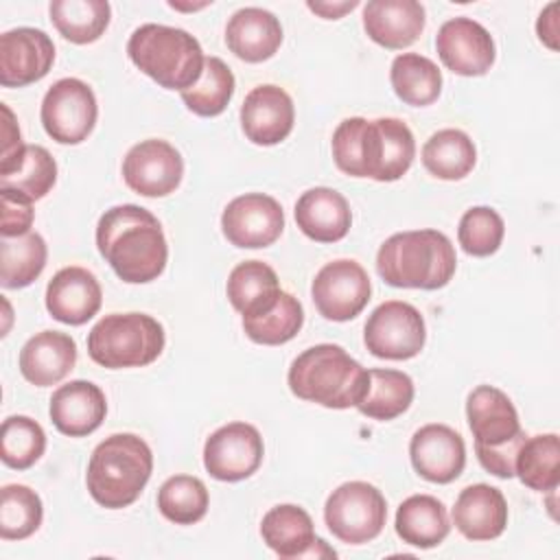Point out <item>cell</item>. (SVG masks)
Masks as SVG:
<instances>
[{"label":"cell","mask_w":560,"mask_h":560,"mask_svg":"<svg viewBox=\"0 0 560 560\" xmlns=\"http://www.w3.org/2000/svg\"><path fill=\"white\" fill-rule=\"evenodd\" d=\"M112 9L105 0H55L50 22L72 44H92L109 26Z\"/></svg>","instance_id":"cell-33"},{"label":"cell","mask_w":560,"mask_h":560,"mask_svg":"<svg viewBox=\"0 0 560 560\" xmlns=\"http://www.w3.org/2000/svg\"><path fill=\"white\" fill-rule=\"evenodd\" d=\"M442 63L459 77H481L494 63L492 35L472 18L446 20L435 37Z\"/></svg>","instance_id":"cell-15"},{"label":"cell","mask_w":560,"mask_h":560,"mask_svg":"<svg viewBox=\"0 0 560 560\" xmlns=\"http://www.w3.org/2000/svg\"><path fill=\"white\" fill-rule=\"evenodd\" d=\"M55 61L52 39L31 26L11 28L0 35V83L24 88L48 74Z\"/></svg>","instance_id":"cell-16"},{"label":"cell","mask_w":560,"mask_h":560,"mask_svg":"<svg viewBox=\"0 0 560 560\" xmlns=\"http://www.w3.org/2000/svg\"><path fill=\"white\" fill-rule=\"evenodd\" d=\"M101 302V284L96 276L83 267L59 269L46 287V308L61 324H85L98 313Z\"/></svg>","instance_id":"cell-19"},{"label":"cell","mask_w":560,"mask_h":560,"mask_svg":"<svg viewBox=\"0 0 560 560\" xmlns=\"http://www.w3.org/2000/svg\"><path fill=\"white\" fill-rule=\"evenodd\" d=\"M151 470L149 444L133 433H114L92 451L85 483L98 505L120 510L140 497Z\"/></svg>","instance_id":"cell-4"},{"label":"cell","mask_w":560,"mask_h":560,"mask_svg":"<svg viewBox=\"0 0 560 560\" xmlns=\"http://www.w3.org/2000/svg\"><path fill=\"white\" fill-rule=\"evenodd\" d=\"M304 324V311L298 298L282 291L276 306L258 317H243L245 335L254 343L262 346H280L291 341Z\"/></svg>","instance_id":"cell-40"},{"label":"cell","mask_w":560,"mask_h":560,"mask_svg":"<svg viewBox=\"0 0 560 560\" xmlns=\"http://www.w3.org/2000/svg\"><path fill=\"white\" fill-rule=\"evenodd\" d=\"M77 363V343L59 330H42L20 350V372L35 387L63 381Z\"/></svg>","instance_id":"cell-24"},{"label":"cell","mask_w":560,"mask_h":560,"mask_svg":"<svg viewBox=\"0 0 560 560\" xmlns=\"http://www.w3.org/2000/svg\"><path fill=\"white\" fill-rule=\"evenodd\" d=\"M466 418L475 446H501L523 431L516 407L494 385H479L468 394Z\"/></svg>","instance_id":"cell-21"},{"label":"cell","mask_w":560,"mask_h":560,"mask_svg":"<svg viewBox=\"0 0 560 560\" xmlns=\"http://www.w3.org/2000/svg\"><path fill=\"white\" fill-rule=\"evenodd\" d=\"M265 446L258 429L247 422L219 427L203 444V466L219 481H241L254 475L262 462Z\"/></svg>","instance_id":"cell-11"},{"label":"cell","mask_w":560,"mask_h":560,"mask_svg":"<svg viewBox=\"0 0 560 560\" xmlns=\"http://www.w3.org/2000/svg\"><path fill=\"white\" fill-rule=\"evenodd\" d=\"M505 234V223L494 208L475 206L466 210L459 219L457 241L462 249L470 256H490L501 247Z\"/></svg>","instance_id":"cell-42"},{"label":"cell","mask_w":560,"mask_h":560,"mask_svg":"<svg viewBox=\"0 0 560 560\" xmlns=\"http://www.w3.org/2000/svg\"><path fill=\"white\" fill-rule=\"evenodd\" d=\"M225 44L247 63L267 61L282 44L280 20L260 7L238 9L225 26Z\"/></svg>","instance_id":"cell-25"},{"label":"cell","mask_w":560,"mask_h":560,"mask_svg":"<svg viewBox=\"0 0 560 560\" xmlns=\"http://www.w3.org/2000/svg\"><path fill=\"white\" fill-rule=\"evenodd\" d=\"M514 475L536 490L551 492L560 483V440L556 433L532 435L523 442L516 455Z\"/></svg>","instance_id":"cell-35"},{"label":"cell","mask_w":560,"mask_h":560,"mask_svg":"<svg viewBox=\"0 0 560 560\" xmlns=\"http://www.w3.org/2000/svg\"><path fill=\"white\" fill-rule=\"evenodd\" d=\"M451 532L448 514L442 501L431 494H413L398 505L396 534L402 542L431 549L438 547Z\"/></svg>","instance_id":"cell-29"},{"label":"cell","mask_w":560,"mask_h":560,"mask_svg":"<svg viewBox=\"0 0 560 560\" xmlns=\"http://www.w3.org/2000/svg\"><path fill=\"white\" fill-rule=\"evenodd\" d=\"M2 197V225L0 232L4 238H13V236H22L26 232H31V223H33V201L11 192V190H0Z\"/></svg>","instance_id":"cell-44"},{"label":"cell","mask_w":560,"mask_h":560,"mask_svg":"<svg viewBox=\"0 0 560 560\" xmlns=\"http://www.w3.org/2000/svg\"><path fill=\"white\" fill-rule=\"evenodd\" d=\"M295 122V107L291 96L278 85L254 88L241 105V127L247 140L260 147L282 142Z\"/></svg>","instance_id":"cell-18"},{"label":"cell","mask_w":560,"mask_h":560,"mask_svg":"<svg viewBox=\"0 0 560 560\" xmlns=\"http://www.w3.org/2000/svg\"><path fill=\"white\" fill-rule=\"evenodd\" d=\"M184 175L182 153L166 140L149 138L133 144L122 160L125 184L142 197L171 195Z\"/></svg>","instance_id":"cell-14"},{"label":"cell","mask_w":560,"mask_h":560,"mask_svg":"<svg viewBox=\"0 0 560 560\" xmlns=\"http://www.w3.org/2000/svg\"><path fill=\"white\" fill-rule=\"evenodd\" d=\"M2 109V160H0V175H9L13 173L22 158H24V151H26V144L22 142V133H20V127L15 122V116L13 112L2 103L0 105Z\"/></svg>","instance_id":"cell-45"},{"label":"cell","mask_w":560,"mask_h":560,"mask_svg":"<svg viewBox=\"0 0 560 560\" xmlns=\"http://www.w3.org/2000/svg\"><path fill=\"white\" fill-rule=\"evenodd\" d=\"M164 328L147 313H112L88 335V354L94 363L120 370L144 368L164 350Z\"/></svg>","instance_id":"cell-6"},{"label":"cell","mask_w":560,"mask_h":560,"mask_svg":"<svg viewBox=\"0 0 560 560\" xmlns=\"http://www.w3.org/2000/svg\"><path fill=\"white\" fill-rule=\"evenodd\" d=\"M413 400V381L398 370H368V389L357 409L374 420H394L409 409Z\"/></svg>","instance_id":"cell-32"},{"label":"cell","mask_w":560,"mask_h":560,"mask_svg":"<svg viewBox=\"0 0 560 560\" xmlns=\"http://www.w3.org/2000/svg\"><path fill=\"white\" fill-rule=\"evenodd\" d=\"M208 488L190 475L168 477L158 490V510L164 518L177 525H192L208 512Z\"/></svg>","instance_id":"cell-37"},{"label":"cell","mask_w":560,"mask_h":560,"mask_svg":"<svg viewBox=\"0 0 560 560\" xmlns=\"http://www.w3.org/2000/svg\"><path fill=\"white\" fill-rule=\"evenodd\" d=\"M389 81L396 96L413 107H424L438 101L442 92V72L424 55L402 52L392 61Z\"/></svg>","instance_id":"cell-31"},{"label":"cell","mask_w":560,"mask_h":560,"mask_svg":"<svg viewBox=\"0 0 560 560\" xmlns=\"http://www.w3.org/2000/svg\"><path fill=\"white\" fill-rule=\"evenodd\" d=\"M96 247L114 273L129 284L155 280L168 260V245L158 217L136 203L105 210L96 225Z\"/></svg>","instance_id":"cell-1"},{"label":"cell","mask_w":560,"mask_h":560,"mask_svg":"<svg viewBox=\"0 0 560 560\" xmlns=\"http://www.w3.org/2000/svg\"><path fill=\"white\" fill-rule=\"evenodd\" d=\"M234 74L219 57H206L203 72L195 85L179 92L184 105L203 118L219 116L234 96Z\"/></svg>","instance_id":"cell-36"},{"label":"cell","mask_w":560,"mask_h":560,"mask_svg":"<svg viewBox=\"0 0 560 560\" xmlns=\"http://www.w3.org/2000/svg\"><path fill=\"white\" fill-rule=\"evenodd\" d=\"M453 523L468 540H494L508 525V503L499 488L472 483L453 505Z\"/></svg>","instance_id":"cell-23"},{"label":"cell","mask_w":560,"mask_h":560,"mask_svg":"<svg viewBox=\"0 0 560 560\" xmlns=\"http://www.w3.org/2000/svg\"><path fill=\"white\" fill-rule=\"evenodd\" d=\"M225 293L243 317H258L276 306L282 289L276 271L267 262L245 260L230 271Z\"/></svg>","instance_id":"cell-28"},{"label":"cell","mask_w":560,"mask_h":560,"mask_svg":"<svg viewBox=\"0 0 560 560\" xmlns=\"http://www.w3.org/2000/svg\"><path fill=\"white\" fill-rule=\"evenodd\" d=\"M46 451V433L28 416H9L0 429V457L9 468L26 470Z\"/></svg>","instance_id":"cell-41"},{"label":"cell","mask_w":560,"mask_h":560,"mask_svg":"<svg viewBox=\"0 0 560 560\" xmlns=\"http://www.w3.org/2000/svg\"><path fill=\"white\" fill-rule=\"evenodd\" d=\"M57 182V162L48 149L39 144H26L20 166L0 175V190H11L28 201H37L50 192Z\"/></svg>","instance_id":"cell-38"},{"label":"cell","mask_w":560,"mask_h":560,"mask_svg":"<svg viewBox=\"0 0 560 560\" xmlns=\"http://www.w3.org/2000/svg\"><path fill=\"white\" fill-rule=\"evenodd\" d=\"M558 9H560L558 2H549L536 22L538 39L551 50H558Z\"/></svg>","instance_id":"cell-46"},{"label":"cell","mask_w":560,"mask_h":560,"mask_svg":"<svg viewBox=\"0 0 560 560\" xmlns=\"http://www.w3.org/2000/svg\"><path fill=\"white\" fill-rule=\"evenodd\" d=\"M363 28L383 48H407L424 31V7L416 0H372L363 7Z\"/></svg>","instance_id":"cell-22"},{"label":"cell","mask_w":560,"mask_h":560,"mask_svg":"<svg viewBox=\"0 0 560 560\" xmlns=\"http://www.w3.org/2000/svg\"><path fill=\"white\" fill-rule=\"evenodd\" d=\"M208 2H201V4H195V7H190V4H177V2H168V7H173V9H179V11H195V9H203Z\"/></svg>","instance_id":"cell-48"},{"label":"cell","mask_w":560,"mask_h":560,"mask_svg":"<svg viewBox=\"0 0 560 560\" xmlns=\"http://www.w3.org/2000/svg\"><path fill=\"white\" fill-rule=\"evenodd\" d=\"M127 55L131 63L166 90H188L203 72V50L199 42L184 28L166 24H142L129 42Z\"/></svg>","instance_id":"cell-5"},{"label":"cell","mask_w":560,"mask_h":560,"mask_svg":"<svg viewBox=\"0 0 560 560\" xmlns=\"http://www.w3.org/2000/svg\"><path fill=\"white\" fill-rule=\"evenodd\" d=\"M525 440H527V435H525V431H521L518 435H514L510 442H505L501 446H475V453H477L479 464L488 472H492L494 477H501V479H510V477H514L516 455Z\"/></svg>","instance_id":"cell-43"},{"label":"cell","mask_w":560,"mask_h":560,"mask_svg":"<svg viewBox=\"0 0 560 560\" xmlns=\"http://www.w3.org/2000/svg\"><path fill=\"white\" fill-rule=\"evenodd\" d=\"M298 228L317 243L341 241L352 223V212L341 192L335 188L317 186L306 192L295 203Z\"/></svg>","instance_id":"cell-26"},{"label":"cell","mask_w":560,"mask_h":560,"mask_svg":"<svg viewBox=\"0 0 560 560\" xmlns=\"http://www.w3.org/2000/svg\"><path fill=\"white\" fill-rule=\"evenodd\" d=\"M306 7L326 20H339L343 13L359 7V2L357 0H348V2H313V0H308Z\"/></svg>","instance_id":"cell-47"},{"label":"cell","mask_w":560,"mask_h":560,"mask_svg":"<svg viewBox=\"0 0 560 560\" xmlns=\"http://www.w3.org/2000/svg\"><path fill=\"white\" fill-rule=\"evenodd\" d=\"M455 267V247L438 230L392 234L376 254L378 276L398 289H442L453 278Z\"/></svg>","instance_id":"cell-2"},{"label":"cell","mask_w":560,"mask_h":560,"mask_svg":"<svg viewBox=\"0 0 560 560\" xmlns=\"http://www.w3.org/2000/svg\"><path fill=\"white\" fill-rule=\"evenodd\" d=\"M387 503L381 490L368 481H346L328 497L324 521L332 536L348 545L374 540L385 525Z\"/></svg>","instance_id":"cell-7"},{"label":"cell","mask_w":560,"mask_h":560,"mask_svg":"<svg viewBox=\"0 0 560 560\" xmlns=\"http://www.w3.org/2000/svg\"><path fill=\"white\" fill-rule=\"evenodd\" d=\"M44 508L35 490L22 483H9L0 492V536L4 540H24L42 525Z\"/></svg>","instance_id":"cell-39"},{"label":"cell","mask_w":560,"mask_h":560,"mask_svg":"<svg viewBox=\"0 0 560 560\" xmlns=\"http://www.w3.org/2000/svg\"><path fill=\"white\" fill-rule=\"evenodd\" d=\"M46 243L37 232L0 241V284L22 289L39 278L46 267Z\"/></svg>","instance_id":"cell-34"},{"label":"cell","mask_w":560,"mask_h":560,"mask_svg":"<svg viewBox=\"0 0 560 560\" xmlns=\"http://www.w3.org/2000/svg\"><path fill=\"white\" fill-rule=\"evenodd\" d=\"M427 339V328L420 311L407 302L389 300L378 304L365 322V348L389 361L413 359Z\"/></svg>","instance_id":"cell-9"},{"label":"cell","mask_w":560,"mask_h":560,"mask_svg":"<svg viewBox=\"0 0 560 560\" xmlns=\"http://www.w3.org/2000/svg\"><path fill=\"white\" fill-rule=\"evenodd\" d=\"M370 293L368 271L350 258L326 262L311 287L315 308L330 322L354 319L370 302Z\"/></svg>","instance_id":"cell-10"},{"label":"cell","mask_w":560,"mask_h":560,"mask_svg":"<svg viewBox=\"0 0 560 560\" xmlns=\"http://www.w3.org/2000/svg\"><path fill=\"white\" fill-rule=\"evenodd\" d=\"M409 457L422 479L451 483L466 466V446L455 429L446 424H424L409 442Z\"/></svg>","instance_id":"cell-17"},{"label":"cell","mask_w":560,"mask_h":560,"mask_svg":"<svg viewBox=\"0 0 560 560\" xmlns=\"http://www.w3.org/2000/svg\"><path fill=\"white\" fill-rule=\"evenodd\" d=\"M221 230L236 247H269L284 230V212L273 197L262 192H245L225 206L221 214Z\"/></svg>","instance_id":"cell-12"},{"label":"cell","mask_w":560,"mask_h":560,"mask_svg":"<svg viewBox=\"0 0 560 560\" xmlns=\"http://www.w3.org/2000/svg\"><path fill=\"white\" fill-rule=\"evenodd\" d=\"M262 540L280 558H308L319 556L317 547L324 545L315 536L313 518L308 512L293 503H282L271 508L260 523Z\"/></svg>","instance_id":"cell-27"},{"label":"cell","mask_w":560,"mask_h":560,"mask_svg":"<svg viewBox=\"0 0 560 560\" xmlns=\"http://www.w3.org/2000/svg\"><path fill=\"white\" fill-rule=\"evenodd\" d=\"M330 149L341 173L381 182L385 162V118L365 120L352 116L341 120L332 133Z\"/></svg>","instance_id":"cell-13"},{"label":"cell","mask_w":560,"mask_h":560,"mask_svg":"<svg viewBox=\"0 0 560 560\" xmlns=\"http://www.w3.org/2000/svg\"><path fill=\"white\" fill-rule=\"evenodd\" d=\"M44 131L59 144L83 142L98 116V105L92 88L74 77L55 81L42 101Z\"/></svg>","instance_id":"cell-8"},{"label":"cell","mask_w":560,"mask_h":560,"mask_svg":"<svg viewBox=\"0 0 560 560\" xmlns=\"http://www.w3.org/2000/svg\"><path fill=\"white\" fill-rule=\"evenodd\" d=\"M289 389L328 409L357 407L368 389V370L337 343H317L289 368Z\"/></svg>","instance_id":"cell-3"},{"label":"cell","mask_w":560,"mask_h":560,"mask_svg":"<svg viewBox=\"0 0 560 560\" xmlns=\"http://www.w3.org/2000/svg\"><path fill=\"white\" fill-rule=\"evenodd\" d=\"M477 162V149L462 129H440L422 147L424 168L446 182L466 177Z\"/></svg>","instance_id":"cell-30"},{"label":"cell","mask_w":560,"mask_h":560,"mask_svg":"<svg viewBox=\"0 0 560 560\" xmlns=\"http://www.w3.org/2000/svg\"><path fill=\"white\" fill-rule=\"evenodd\" d=\"M107 413V400L92 381H70L55 389L50 398V422L70 438H83L96 431Z\"/></svg>","instance_id":"cell-20"}]
</instances>
